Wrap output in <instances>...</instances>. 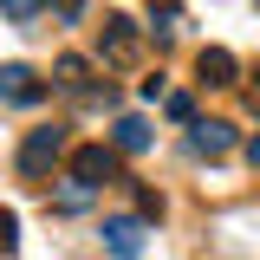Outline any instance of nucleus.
I'll use <instances>...</instances> for the list:
<instances>
[{"label": "nucleus", "instance_id": "nucleus-6", "mask_svg": "<svg viewBox=\"0 0 260 260\" xmlns=\"http://www.w3.org/2000/svg\"><path fill=\"white\" fill-rule=\"evenodd\" d=\"M143 234H150V228L137 221V215H104V247H111L117 260H137V254H143Z\"/></svg>", "mask_w": 260, "mask_h": 260}, {"label": "nucleus", "instance_id": "nucleus-10", "mask_svg": "<svg viewBox=\"0 0 260 260\" xmlns=\"http://www.w3.org/2000/svg\"><path fill=\"white\" fill-rule=\"evenodd\" d=\"M111 150H130V156H137V150H150V124H143V117H117Z\"/></svg>", "mask_w": 260, "mask_h": 260}, {"label": "nucleus", "instance_id": "nucleus-14", "mask_svg": "<svg viewBox=\"0 0 260 260\" xmlns=\"http://www.w3.org/2000/svg\"><path fill=\"white\" fill-rule=\"evenodd\" d=\"M13 247H20V215L0 208V254H13Z\"/></svg>", "mask_w": 260, "mask_h": 260}, {"label": "nucleus", "instance_id": "nucleus-17", "mask_svg": "<svg viewBox=\"0 0 260 260\" xmlns=\"http://www.w3.org/2000/svg\"><path fill=\"white\" fill-rule=\"evenodd\" d=\"M247 162H254V169H260V137H247Z\"/></svg>", "mask_w": 260, "mask_h": 260}, {"label": "nucleus", "instance_id": "nucleus-2", "mask_svg": "<svg viewBox=\"0 0 260 260\" xmlns=\"http://www.w3.org/2000/svg\"><path fill=\"white\" fill-rule=\"evenodd\" d=\"M72 182H85V189L117 182V150H111V143H78V150H72Z\"/></svg>", "mask_w": 260, "mask_h": 260}, {"label": "nucleus", "instance_id": "nucleus-15", "mask_svg": "<svg viewBox=\"0 0 260 260\" xmlns=\"http://www.w3.org/2000/svg\"><path fill=\"white\" fill-rule=\"evenodd\" d=\"M39 7H46V0H0V13H7V20H32Z\"/></svg>", "mask_w": 260, "mask_h": 260}, {"label": "nucleus", "instance_id": "nucleus-11", "mask_svg": "<svg viewBox=\"0 0 260 260\" xmlns=\"http://www.w3.org/2000/svg\"><path fill=\"white\" fill-rule=\"evenodd\" d=\"M91 195H98V189H85V182H72V176H65V189L52 195V208H59V215H78V208H91Z\"/></svg>", "mask_w": 260, "mask_h": 260}, {"label": "nucleus", "instance_id": "nucleus-7", "mask_svg": "<svg viewBox=\"0 0 260 260\" xmlns=\"http://www.w3.org/2000/svg\"><path fill=\"white\" fill-rule=\"evenodd\" d=\"M228 150H234V124H221V117L189 124V156H228Z\"/></svg>", "mask_w": 260, "mask_h": 260}, {"label": "nucleus", "instance_id": "nucleus-12", "mask_svg": "<svg viewBox=\"0 0 260 260\" xmlns=\"http://www.w3.org/2000/svg\"><path fill=\"white\" fill-rule=\"evenodd\" d=\"M162 111H169L176 124H195V98H189V91H169V98H162Z\"/></svg>", "mask_w": 260, "mask_h": 260}, {"label": "nucleus", "instance_id": "nucleus-4", "mask_svg": "<svg viewBox=\"0 0 260 260\" xmlns=\"http://www.w3.org/2000/svg\"><path fill=\"white\" fill-rule=\"evenodd\" d=\"M0 98L20 104V111H32V104H46V85H39L32 65H0Z\"/></svg>", "mask_w": 260, "mask_h": 260}, {"label": "nucleus", "instance_id": "nucleus-18", "mask_svg": "<svg viewBox=\"0 0 260 260\" xmlns=\"http://www.w3.org/2000/svg\"><path fill=\"white\" fill-rule=\"evenodd\" d=\"M254 111H260V85H254Z\"/></svg>", "mask_w": 260, "mask_h": 260}, {"label": "nucleus", "instance_id": "nucleus-1", "mask_svg": "<svg viewBox=\"0 0 260 260\" xmlns=\"http://www.w3.org/2000/svg\"><path fill=\"white\" fill-rule=\"evenodd\" d=\"M59 156H65V130H59V124L26 130V143H20V176L39 182V176H52V169H59Z\"/></svg>", "mask_w": 260, "mask_h": 260}, {"label": "nucleus", "instance_id": "nucleus-9", "mask_svg": "<svg viewBox=\"0 0 260 260\" xmlns=\"http://www.w3.org/2000/svg\"><path fill=\"white\" fill-rule=\"evenodd\" d=\"M52 85H59V91H85V85H91V65L78 59V52H65V59L52 65Z\"/></svg>", "mask_w": 260, "mask_h": 260}, {"label": "nucleus", "instance_id": "nucleus-8", "mask_svg": "<svg viewBox=\"0 0 260 260\" xmlns=\"http://www.w3.org/2000/svg\"><path fill=\"white\" fill-rule=\"evenodd\" d=\"M143 13H150V32H156V46H169V39L182 32V0H150Z\"/></svg>", "mask_w": 260, "mask_h": 260}, {"label": "nucleus", "instance_id": "nucleus-5", "mask_svg": "<svg viewBox=\"0 0 260 260\" xmlns=\"http://www.w3.org/2000/svg\"><path fill=\"white\" fill-rule=\"evenodd\" d=\"M195 78L215 85V91H228V85H241V65H234L228 46H202V52H195Z\"/></svg>", "mask_w": 260, "mask_h": 260}, {"label": "nucleus", "instance_id": "nucleus-3", "mask_svg": "<svg viewBox=\"0 0 260 260\" xmlns=\"http://www.w3.org/2000/svg\"><path fill=\"white\" fill-rule=\"evenodd\" d=\"M137 46H143V39H137V26H130L124 13H104V32H98V59H104V65H130V59H137Z\"/></svg>", "mask_w": 260, "mask_h": 260}, {"label": "nucleus", "instance_id": "nucleus-16", "mask_svg": "<svg viewBox=\"0 0 260 260\" xmlns=\"http://www.w3.org/2000/svg\"><path fill=\"white\" fill-rule=\"evenodd\" d=\"M52 7H59L65 20H78V13H85V0H52Z\"/></svg>", "mask_w": 260, "mask_h": 260}, {"label": "nucleus", "instance_id": "nucleus-13", "mask_svg": "<svg viewBox=\"0 0 260 260\" xmlns=\"http://www.w3.org/2000/svg\"><path fill=\"white\" fill-rule=\"evenodd\" d=\"M137 221H143V228L162 221V195H156V189H137Z\"/></svg>", "mask_w": 260, "mask_h": 260}]
</instances>
